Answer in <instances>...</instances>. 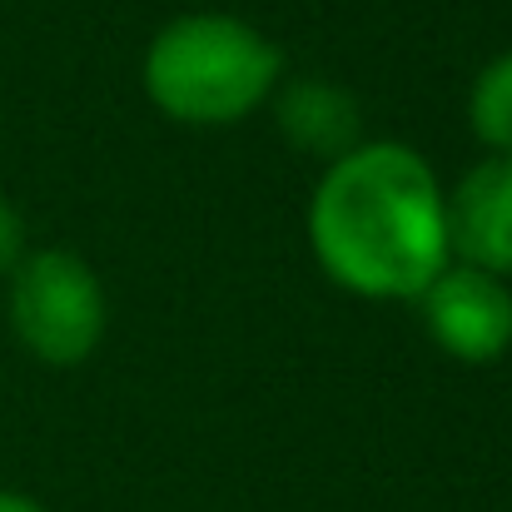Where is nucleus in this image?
Returning <instances> with one entry per match:
<instances>
[{
  "label": "nucleus",
  "instance_id": "1",
  "mask_svg": "<svg viewBox=\"0 0 512 512\" xmlns=\"http://www.w3.org/2000/svg\"><path fill=\"white\" fill-rule=\"evenodd\" d=\"M309 239L358 299H418L448 269L443 189L408 145H353L314 189Z\"/></svg>",
  "mask_w": 512,
  "mask_h": 512
},
{
  "label": "nucleus",
  "instance_id": "2",
  "mask_svg": "<svg viewBox=\"0 0 512 512\" xmlns=\"http://www.w3.org/2000/svg\"><path fill=\"white\" fill-rule=\"evenodd\" d=\"M279 50L234 15H184L145 55V90L179 125H234L279 85Z\"/></svg>",
  "mask_w": 512,
  "mask_h": 512
},
{
  "label": "nucleus",
  "instance_id": "3",
  "mask_svg": "<svg viewBox=\"0 0 512 512\" xmlns=\"http://www.w3.org/2000/svg\"><path fill=\"white\" fill-rule=\"evenodd\" d=\"M10 324L40 363L70 368L95 353L105 334V294L85 259L65 249L30 254L10 284Z\"/></svg>",
  "mask_w": 512,
  "mask_h": 512
},
{
  "label": "nucleus",
  "instance_id": "4",
  "mask_svg": "<svg viewBox=\"0 0 512 512\" xmlns=\"http://www.w3.org/2000/svg\"><path fill=\"white\" fill-rule=\"evenodd\" d=\"M418 304L433 343L458 363H493L512 348V294L498 274L448 264L418 294Z\"/></svg>",
  "mask_w": 512,
  "mask_h": 512
},
{
  "label": "nucleus",
  "instance_id": "5",
  "mask_svg": "<svg viewBox=\"0 0 512 512\" xmlns=\"http://www.w3.org/2000/svg\"><path fill=\"white\" fill-rule=\"evenodd\" d=\"M448 214V254L483 274H512V160L493 155L463 174L453 199H443Z\"/></svg>",
  "mask_w": 512,
  "mask_h": 512
},
{
  "label": "nucleus",
  "instance_id": "6",
  "mask_svg": "<svg viewBox=\"0 0 512 512\" xmlns=\"http://www.w3.org/2000/svg\"><path fill=\"white\" fill-rule=\"evenodd\" d=\"M279 130L304 155H319L334 165L339 155L358 145V105L348 90L329 85V80H299L279 100Z\"/></svg>",
  "mask_w": 512,
  "mask_h": 512
},
{
  "label": "nucleus",
  "instance_id": "7",
  "mask_svg": "<svg viewBox=\"0 0 512 512\" xmlns=\"http://www.w3.org/2000/svg\"><path fill=\"white\" fill-rule=\"evenodd\" d=\"M468 115H473L478 140L512 160V55L493 60V65L478 75L473 100H468Z\"/></svg>",
  "mask_w": 512,
  "mask_h": 512
},
{
  "label": "nucleus",
  "instance_id": "8",
  "mask_svg": "<svg viewBox=\"0 0 512 512\" xmlns=\"http://www.w3.org/2000/svg\"><path fill=\"white\" fill-rule=\"evenodd\" d=\"M20 244H25V229H20V214L0 199V274L20 264Z\"/></svg>",
  "mask_w": 512,
  "mask_h": 512
},
{
  "label": "nucleus",
  "instance_id": "9",
  "mask_svg": "<svg viewBox=\"0 0 512 512\" xmlns=\"http://www.w3.org/2000/svg\"><path fill=\"white\" fill-rule=\"evenodd\" d=\"M0 512H45L35 498H25V493H0Z\"/></svg>",
  "mask_w": 512,
  "mask_h": 512
}]
</instances>
